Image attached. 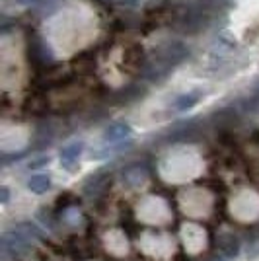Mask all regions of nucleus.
Returning <instances> with one entry per match:
<instances>
[{
  "label": "nucleus",
  "mask_w": 259,
  "mask_h": 261,
  "mask_svg": "<svg viewBox=\"0 0 259 261\" xmlns=\"http://www.w3.org/2000/svg\"><path fill=\"white\" fill-rule=\"evenodd\" d=\"M199 2H203L205 6H209L211 10H215V12L226 10V8H230V6L234 4V0H199Z\"/></svg>",
  "instance_id": "nucleus-9"
},
{
  "label": "nucleus",
  "mask_w": 259,
  "mask_h": 261,
  "mask_svg": "<svg viewBox=\"0 0 259 261\" xmlns=\"http://www.w3.org/2000/svg\"><path fill=\"white\" fill-rule=\"evenodd\" d=\"M8 201V187H2V203Z\"/></svg>",
  "instance_id": "nucleus-12"
},
{
  "label": "nucleus",
  "mask_w": 259,
  "mask_h": 261,
  "mask_svg": "<svg viewBox=\"0 0 259 261\" xmlns=\"http://www.w3.org/2000/svg\"><path fill=\"white\" fill-rule=\"evenodd\" d=\"M28 187L32 189L33 193H45L49 187H51V179H49V175H33L32 179L28 181Z\"/></svg>",
  "instance_id": "nucleus-8"
},
{
  "label": "nucleus",
  "mask_w": 259,
  "mask_h": 261,
  "mask_svg": "<svg viewBox=\"0 0 259 261\" xmlns=\"http://www.w3.org/2000/svg\"><path fill=\"white\" fill-rule=\"evenodd\" d=\"M189 57V49L182 41H166L154 49L152 57L142 66V78L148 82H160Z\"/></svg>",
  "instance_id": "nucleus-1"
},
{
  "label": "nucleus",
  "mask_w": 259,
  "mask_h": 261,
  "mask_svg": "<svg viewBox=\"0 0 259 261\" xmlns=\"http://www.w3.org/2000/svg\"><path fill=\"white\" fill-rule=\"evenodd\" d=\"M30 59L33 61H39V63H47V61H51L53 57L49 53V49L43 45V41H39V39H35L33 45L30 47Z\"/></svg>",
  "instance_id": "nucleus-6"
},
{
  "label": "nucleus",
  "mask_w": 259,
  "mask_h": 261,
  "mask_svg": "<svg viewBox=\"0 0 259 261\" xmlns=\"http://www.w3.org/2000/svg\"><path fill=\"white\" fill-rule=\"evenodd\" d=\"M18 4H22V6H33V4H37V2H41V0H16Z\"/></svg>",
  "instance_id": "nucleus-11"
},
{
  "label": "nucleus",
  "mask_w": 259,
  "mask_h": 261,
  "mask_svg": "<svg viewBox=\"0 0 259 261\" xmlns=\"http://www.w3.org/2000/svg\"><path fill=\"white\" fill-rule=\"evenodd\" d=\"M30 250V246H28V240L22 238L20 234H4L2 236V251L6 253V255H12V257H20L22 253Z\"/></svg>",
  "instance_id": "nucleus-3"
},
{
  "label": "nucleus",
  "mask_w": 259,
  "mask_h": 261,
  "mask_svg": "<svg viewBox=\"0 0 259 261\" xmlns=\"http://www.w3.org/2000/svg\"><path fill=\"white\" fill-rule=\"evenodd\" d=\"M215 16V10H211L209 6H205L199 0H193L191 4H187L184 10L179 12V16L175 20V28L182 33H199L213 23Z\"/></svg>",
  "instance_id": "nucleus-2"
},
{
  "label": "nucleus",
  "mask_w": 259,
  "mask_h": 261,
  "mask_svg": "<svg viewBox=\"0 0 259 261\" xmlns=\"http://www.w3.org/2000/svg\"><path fill=\"white\" fill-rule=\"evenodd\" d=\"M129 135H131V127L127 123H111L108 129H106V133H103V141L117 142L127 139Z\"/></svg>",
  "instance_id": "nucleus-5"
},
{
  "label": "nucleus",
  "mask_w": 259,
  "mask_h": 261,
  "mask_svg": "<svg viewBox=\"0 0 259 261\" xmlns=\"http://www.w3.org/2000/svg\"><path fill=\"white\" fill-rule=\"evenodd\" d=\"M82 150H84V144H82V142H72V144L65 146V148L61 150V164H63V168L74 170V166H76V162H78Z\"/></svg>",
  "instance_id": "nucleus-4"
},
{
  "label": "nucleus",
  "mask_w": 259,
  "mask_h": 261,
  "mask_svg": "<svg viewBox=\"0 0 259 261\" xmlns=\"http://www.w3.org/2000/svg\"><path fill=\"white\" fill-rule=\"evenodd\" d=\"M101 2H106V4H109V2H115V0H101Z\"/></svg>",
  "instance_id": "nucleus-13"
},
{
  "label": "nucleus",
  "mask_w": 259,
  "mask_h": 261,
  "mask_svg": "<svg viewBox=\"0 0 259 261\" xmlns=\"http://www.w3.org/2000/svg\"><path fill=\"white\" fill-rule=\"evenodd\" d=\"M115 4L123 6V8H135V6H139V0H115Z\"/></svg>",
  "instance_id": "nucleus-10"
},
{
  "label": "nucleus",
  "mask_w": 259,
  "mask_h": 261,
  "mask_svg": "<svg viewBox=\"0 0 259 261\" xmlns=\"http://www.w3.org/2000/svg\"><path fill=\"white\" fill-rule=\"evenodd\" d=\"M201 98V92H189V94H184V96H179V98L173 101V108L177 109V111H187L189 108H193L195 103L199 101Z\"/></svg>",
  "instance_id": "nucleus-7"
}]
</instances>
